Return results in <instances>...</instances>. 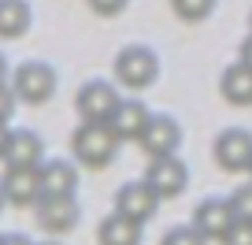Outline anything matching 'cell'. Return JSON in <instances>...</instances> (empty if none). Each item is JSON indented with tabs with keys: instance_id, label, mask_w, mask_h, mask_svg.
I'll return each instance as SVG.
<instances>
[{
	"instance_id": "cell-9",
	"label": "cell",
	"mask_w": 252,
	"mask_h": 245,
	"mask_svg": "<svg viewBox=\"0 0 252 245\" xmlns=\"http://www.w3.org/2000/svg\"><path fill=\"white\" fill-rule=\"evenodd\" d=\"M4 201L15 208H33L45 193H41V167H4L0 178Z\"/></svg>"
},
{
	"instance_id": "cell-24",
	"label": "cell",
	"mask_w": 252,
	"mask_h": 245,
	"mask_svg": "<svg viewBox=\"0 0 252 245\" xmlns=\"http://www.w3.org/2000/svg\"><path fill=\"white\" fill-rule=\"evenodd\" d=\"M237 60H241L245 67H252V34L241 41V48H237Z\"/></svg>"
},
{
	"instance_id": "cell-15",
	"label": "cell",
	"mask_w": 252,
	"mask_h": 245,
	"mask_svg": "<svg viewBox=\"0 0 252 245\" xmlns=\"http://www.w3.org/2000/svg\"><path fill=\"white\" fill-rule=\"evenodd\" d=\"M219 93L226 104L234 108H252V67H245L241 60L230 64L226 71L219 74Z\"/></svg>"
},
{
	"instance_id": "cell-31",
	"label": "cell",
	"mask_w": 252,
	"mask_h": 245,
	"mask_svg": "<svg viewBox=\"0 0 252 245\" xmlns=\"http://www.w3.org/2000/svg\"><path fill=\"white\" fill-rule=\"evenodd\" d=\"M249 175H252V167H249Z\"/></svg>"
},
{
	"instance_id": "cell-30",
	"label": "cell",
	"mask_w": 252,
	"mask_h": 245,
	"mask_svg": "<svg viewBox=\"0 0 252 245\" xmlns=\"http://www.w3.org/2000/svg\"><path fill=\"white\" fill-rule=\"evenodd\" d=\"M41 245H60V242H41Z\"/></svg>"
},
{
	"instance_id": "cell-11",
	"label": "cell",
	"mask_w": 252,
	"mask_h": 245,
	"mask_svg": "<svg viewBox=\"0 0 252 245\" xmlns=\"http://www.w3.org/2000/svg\"><path fill=\"white\" fill-rule=\"evenodd\" d=\"M230 223H234V212H230V201H222V197H208V201H200V205L193 208V227H197L208 242H212V238L219 242L230 230Z\"/></svg>"
},
{
	"instance_id": "cell-8",
	"label": "cell",
	"mask_w": 252,
	"mask_h": 245,
	"mask_svg": "<svg viewBox=\"0 0 252 245\" xmlns=\"http://www.w3.org/2000/svg\"><path fill=\"white\" fill-rule=\"evenodd\" d=\"M137 145H141V152L149 160L171 156V152H178V145H182V123L174 115H156V111H152L149 123H145V130H141V138H137Z\"/></svg>"
},
{
	"instance_id": "cell-22",
	"label": "cell",
	"mask_w": 252,
	"mask_h": 245,
	"mask_svg": "<svg viewBox=\"0 0 252 245\" xmlns=\"http://www.w3.org/2000/svg\"><path fill=\"white\" fill-rule=\"evenodd\" d=\"M86 4H89V11H93V15L111 19V15H123L130 0H86Z\"/></svg>"
},
{
	"instance_id": "cell-28",
	"label": "cell",
	"mask_w": 252,
	"mask_h": 245,
	"mask_svg": "<svg viewBox=\"0 0 252 245\" xmlns=\"http://www.w3.org/2000/svg\"><path fill=\"white\" fill-rule=\"evenodd\" d=\"M4 205H8V201H4V190H0V212H4Z\"/></svg>"
},
{
	"instance_id": "cell-21",
	"label": "cell",
	"mask_w": 252,
	"mask_h": 245,
	"mask_svg": "<svg viewBox=\"0 0 252 245\" xmlns=\"http://www.w3.org/2000/svg\"><path fill=\"white\" fill-rule=\"evenodd\" d=\"M222 245H252V223H230V230L219 238Z\"/></svg>"
},
{
	"instance_id": "cell-10",
	"label": "cell",
	"mask_w": 252,
	"mask_h": 245,
	"mask_svg": "<svg viewBox=\"0 0 252 245\" xmlns=\"http://www.w3.org/2000/svg\"><path fill=\"white\" fill-rule=\"evenodd\" d=\"M156 208H159V197L149 190V182H145V178L123 182V186H119V193H115V212L119 215H126V219H134V223L145 227V223L156 215Z\"/></svg>"
},
{
	"instance_id": "cell-23",
	"label": "cell",
	"mask_w": 252,
	"mask_h": 245,
	"mask_svg": "<svg viewBox=\"0 0 252 245\" xmlns=\"http://www.w3.org/2000/svg\"><path fill=\"white\" fill-rule=\"evenodd\" d=\"M15 104H19L15 89H11L8 82H0V123H8V119L15 115Z\"/></svg>"
},
{
	"instance_id": "cell-13",
	"label": "cell",
	"mask_w": 252,
	"mask_h": 245,
	"mask_svg": "<svg viewBox=\"0 0 252 245\" xmlns=\"http://www.w3.org/2000/svg\"><path fill=\"white\" fill-rule=\"evenodd\" d=\"M41 193L45 197H74L78 193V167L71 160H45L41 164Z\"/></svg>"
},
{
	"instance_id": "cell-17",
	"label": "cell",
	"mask_w": 252,
	"mask_h": 245,
	"mask_svg": "<svg viewBox=\"0 0 252 245\" xmlns=\"http://www.w3.org/2000/svg\"><path fill=\"white\" fill-rule=\"evenodd\" d=\"M33 23V11L26 0H0V37L4 41H15L30 30Z\"/></svg>"
},
{
	"instance_id": "cell-2",
	"label": "cell",
	"mask_w": 252,
	"mask_h": 245,
	"mask_svg": "<svg viewBox=\"0 0 252 245\" xmlns=\"http://www.w3.org/2000/svg\"><path fill=\"white\" fill-rule=\"evenodd\" d=\"M159 78V56L149 45H126L115 56V82L126 89H149Z\"/></svg>"
},
{
	"instance_id": "cell-29",
	"label": "cell",
	"mask_w": 252,
	"mask_h": 245,
	"mask_svg": "<svg viewBox=\"0 0 252 245\" xmlns=\"http://www.w3.org/2000/svg\"><path fill=\"white\" fill-rule=\"evenodd\" d=\"M249 34H252V11H249Z\"/></svg>"
},
{
	"instance_id": "cell-12",
	"label": "cell",
	"mask_w": 252,
	"mask_h": 245,
	"mask_svg": "<svg viewBox=\"0 0 252 245\" xmlns=\"http://www.w3.org/2000/svg\"><path fill=\"white\" fill-rule=\"evenodd\" d=\"M149 115H152V111L145 108L141 101H134V97H123V101H119V108L111 111L108 127L115 130L119 141H137V138H141V130H145V123H149Z\"/></svg>"
},
{
	"instance_id": "cell-18",
	"label": "cell",
	"mask_w": 252,
	"mask_h": 245,
	"mask_svg": "<svg viewBox=\"0 0 252 245\" xmlns=\"http://www.w3.org/2000/svg\"><path fill=\"white\" fill-rule=\"evenodd\" d=\"M171 11L182 23H204L215 11V0H171Z\"/></svg>"
},
{
	"instance_id": "cell-7",
	"label": "cell",
	"mask_w": 252,
	"mask_h": 245,
	"mask_svg": "<svg viewBox=\"0 0 252 245\" xmlns=\"http://www.w3.org/2000/svg\"><path fill=\"white\" fill-rule=\"evenodd\" d=\"M119 89L111 86V82H104V78H93V82H86V86L78 89V97H74V108H78V115H82V123H108L111 119V111L119 108Z\"/></svg>"
},
{
	"instance_id": "cell-25",
	"label": "cell",
	"mask_w": 252,
	"mask_h": 245,
	"mask_svg": "<svg viewBox=\"0 0 252 245\" xmlns=\"http://www.w3.org/2000/svg\"><path fill=\"white\" fill-rule=\"evenodd\" d=\"M0 245H33L26 234H0Z\"/></svg>"
},
{
	"instance_id": "cell-26",
	"label": "cell",
	"mask_w": 252,
	"mask_h": 245,
	"mask_svg": "<svg viewBox=\"0 0 252 245\" xmlns=\"http://www.w3.org/2000/svg\"><path fill=\"white\" fill-rule=\"evenodd\" d=\"M8 138H11L8 123H0V160H4V149H8Z\"/></svg>"
},
{
	"instance_id": "cell-14",
	"label": "cell",
	"mask_w": 252,
	"mask_h": 245,
	"mask_svg": "<svg viewBox=\"0 0 252 245\" xmlns=\"http://www.w3.org/2000/svg\"><path fill=\"white\" fill-rule=\"evenodd\" d=\"M4 164L8 167H41L45 164V141L33 130H11L8 149H4Z\"/></svg>"
},
{
	"instance_id": "cell-16",
	"label": "cell",
	"mask_w": 252,
	"mask_h": 245,
	"mask_svg": "<svg viewBox=\"0 0 252 245\" xmlns=\"http://www.w3.org/2000/svg\"><path fill=\"white\" fill-rule=\"evenodd\" d=\"M96 245H141V223L111 212L96 227Z\"/></svg>"
},
{
	"instance_id": "cell-4",
	"label": "cell",
	"mask_w": 252,
	"mask_h": 245,
	"mask_svg": "<svg viewBox=\"0 0 252 245\" xmlns=\"http://www.w3.org/2000/svg\"><path fill=\"white\" fill-rule=\"evenodd\" d=\"M11 89H15V97L26 101V104H45L48 97L56 93V71L48 64H41V60H26V64L15 67Z\"/></svg>"
},
{
	"instance_id": "cell-1",
	"label": "cell",
	"mask_w": 252,
	"mask_h": 245,
	"mask_svg": "<svg viewBox=\"0 0 252 245\" xmlns=\"http://www.w3.org/2000/svg\"><path fill=\"white\" fill-rule=\"evenodd\" d=\"M119 145H123V141L115 138V130H111L108 123H78V130L71 134L74 160H78L82 167H89V171L108 167L111 160H115Z\"/></svg>"
},
{
	"instance_id": "cell-27",
	"label": "cell",
	"mask_w": 252,
	"mask_h": 245,
	"mask_svg": "<svg viewBox=\"0 0 252 245\" xmlns=\"http://www.w3.org/2000/svg\"><path fill=\"white\" fill-rule=\"evenodd\" d=\"M8 78V60H4V52H0V82Z\"/></svg>"
},
{
	"instance_id": "cell-20",
	"label": "cell",
	"mask_w": 252,
	"mask_h": 245,
	"mask_svg": "<svg viewBox=\"0 0 252 245\" xmlns=\"http://www.w3.org/2000/svg\"><path fill=\"white\" fill-rule=\"evenodd\" d=\"M159 245H208V238L200 234L193 223H189V227H171V230L163 234V242H159Z\"/></svg>"
},
{
	"instance_id": "cell-3",
	"label": "cell",
	"mask_w": 252,
	"mask_h": 245,
	"mask_svg": "<svg viewBox=\"0 0 252 245\" xmlns=\"http://www.w3.org/2000/svg\"><path fill=\"white\" fill-rule=\"evenodd\" d=\"M141 178L149 182V190L156 193L159 201H174V197H182V190L189 186V167H186V160H182L178 152H171V156L149 160Z\"/></svg>"
},
{
	"instance_id": "cell-19",
	"label": "cell",
	"mask_w": 252,
	"mask_h": 245,
	"mask_svg": "<svg viewBox=\"0 0 252 245\" xmlns=\"http://www.w3.org/2000/svg\"><path fill=\"white\" fill-rule=\"evenodd\" d=\"M230 212L237 223H252V182H245L230 193Z\"/></svg>"
},
{
	"instance_id": "cell-6",
	"label": "cell",
	"mask_w": 252,
	"mask_h": 245,
	"mask_svg": "<svg viewBox=\"0 0 252 245\" xmlns=\"http://www.w3.org/2000/svg\"><path fill=\"white\" fill-rule=\"evenodd\" d=\"M33 219L45 234L60 238V234H71L82 219V205L78 197H41L33 205Z\"/></svg>"
},
{
	"instance_id": "cell-5",
	"label": "cell",
	"mask_w": 252,
	"mask_h": 245,
	"mask_svg": "<svg viewBox=\"0 0 252 245\" xmlns=\"http://www.w3.org/2000/svg\"><path fill=\"white\" fill-rule=\"evenodd\" d=\"M212 152H215V164L226 175H241L252 167V134L245 127H226V130H219Z\"/></svg>"
}]
</instances>
